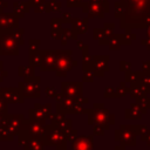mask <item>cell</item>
Returning a JSON list of instances; mask_svg holds the SVG:
<instances>
[{"instance_id":"6da1fadb","label":"cell","mask_w":150,"mask_h":150,"mask_svg":"<svg viewBox=\"0 0 150 150\" xmlns=\"http://www.w3.org/2000/svg\"><path fill=\"white\" fill-rule=\"evenodd\" d=\"M125 23L129 28H143L150 25V0H127Z\"/></svg>"},{"instance_id":"7a4b0ae2","label":"cell","mask_w":150,"mask_h":150,"mask_svg":"<svg viewBox=\"0 0 150 150\" xmlns=\"http://www.w3.org/2000/svg\"><path fill=\"white\" fill-rule=\"evenodd\" d=\"M148 38L150 40V25H149V29H148Z\"/></svg>"}]
</instances>
